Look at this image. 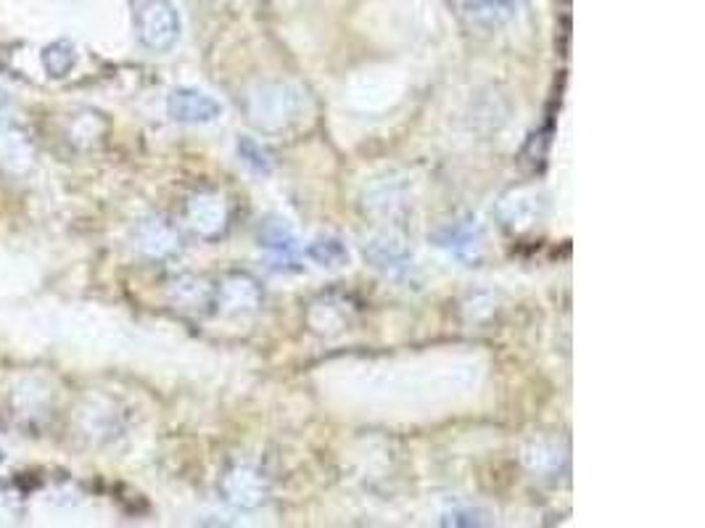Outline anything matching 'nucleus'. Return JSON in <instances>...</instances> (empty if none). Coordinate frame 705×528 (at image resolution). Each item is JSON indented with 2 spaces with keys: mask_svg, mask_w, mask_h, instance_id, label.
Segmentation results:
<instances>
[{
  "mask_svg": "<svg viewBox=\"0 0 705 528\" xmlns=\"http://www.w3.org/2000/svg\"><path fill=\"white\" fill-rule=\"evenodd\" d=\"M141 43L151 50H169L180 37V14L169 0H146L135 14Z\"/></svg>",
  "mask_w": 705,
  "mask_h": 528,
  "instance_id": "f257e3e1",
  "label": "nucleus"
},
{
  "mask_svg": "<svg viewBox=\"0 0 705 528\" xmlns=\"http://www.w3.org/2000/svg\"><path fill=\"white\" fill-rule=\"evenodd\" d=\"M167 111L175 122L210 124L223 115V106H219V100L201 91H193V87H178V91L169 93Z\"/></svg>",
  "mask_w": 705,
  "mask_h": 528,
  "instance_id": "f03ea898",
  "label": "nucleus"
},
{
  "mask_svg": "<svg viewBox=\"0 0 705 528\" xmlns=\"http://www.w3.org/2000/svg\"><path fill=\"white\" fill-rule=\"evenodd\" d=\"M256 106L251 109V119L256 124H267V128H278L286 119H296L301 109L299 93L291 87H264L260 96H254Z\"/></svg>",
  "mask_w": 705,
  "mask_h": 528,
  "instance_id": "7ed1b4c3",
  "label": "nucleus"
},
{
  "mask_svg": "<svg viewBox=\"0 0 705 528\" xmlns=\"http://www.w3.org/2000/svg\"><path fill=\"white\" fill-rule=\"evenodd\" d=\"M433 241H437L439 249L450 251L457 260L474 262L478 251H481V228H478L476 217H465L439 230Z\"/></svg>",
  "mask_w": 705,
  "mask_h": 528,
  "instance_id": "20e7f679",
  "label": "nucleus"
},
{
  "mask_svg": "<svg viewBox=\"0 0 705 528\" xmlns=\"http://www.w3.org/2000/svg\"><path fill=\"white\" fill-rule=\"evenodd\" d=\"M135 243L151 260H165V256H172L180 249V236L167 219L148 217L138 225Z\"/></svg>",
  "mask_w": 705,
  "mask_h": 528,
  "instance_id": "39448f33",
  "label": "nucleus"
},
{
  "mask_svg": "<svg viewBox=\"0 0 705 528\" xmlns=\"http://www.w3.org/2000/svg\"><path fill=\"white\" fill-rule=\"evenodd\" d=\"M223 494L238 507H256L267 500V483L254 468H236L225 476Z\"/></svg>",
  "mask_w": 705,
  "mask_h": 528,
  "instance_id": "423d86ee",
  "label": "nucleus"
},
{
  "mask_svg": "<svg viewBox=\"0 0 705 528\" xmlns=\"http://www.w3.org/2000/svg\"><path fill=\"white\" fill-rule=\"evenodd\" d=\"M459 11L474 27L497 29L518 14V0H459Z\"/></svg>",
  "mask_w": 705,
  "mask_h": 528,
  "instance_id": "0eeeda50",
  "label": "nucleus"
},
{
  "mask_svg": "<svg viewBox=\"0 0 705 528\" xmlns=\"http://www.w3.org/2000/svg\"><path fill=\"white\" fill-rule=\"evenodd\" d=\"M214 301H217L219 307H225L228 312H251L260 307L262 293L254 280L243 278V275H236V278L225 280L223 286H217V299Z\"/></svg>",
  "mask_w": 705,
  "mask_h": 528,
  "instance_id": "6e6552de",
  "label": "nucleus"
},
{
  "mask_svg": "<svg viewBox=\"0 0 705 528\" xmlns=\"http://www.w3.org/2000/svg\"><path fill=\"white\" fill-rule=\"evenodd\" d=\"M188 223L201 236H217L225 228V206L217 196H196L188 204Z\"/></svg>",
  "mask_w": 705,
  "mask_h": 528,
  "instance_id": "1a4fd4ad",
  "label": "nucleus"
},
{
  "mask_svg": "<svg viewBox=\"0 0 705 528\" xmlns=\"http://www.w3.org/2000/svg\"><path fill=\"white\" fill-rule=\"evenodd\" d=\"M169 297L182 310H204V307H212L214 299H217V288H212L210 283L193 278V275H186V278H178L169 288Z\"/></svg>",
  "mask_w": 705,
  "mask_h": 528,
  "instance_id": "9d476101",
  "label": "nucleus"
},
{
  "mask_svg": "<svg viewBox=\"0 0 705 528\" xmlns=\"http://www.w3.org/2000/svg\"><path fill=\"white\" fill-rule=\"evenodd\" d=\"M365 256L373 262V267L383 269V273L396 275L410 267V254L394 238H373L370 243H365Z\"/></svg>",
  "mask_w": 705,
  "mask_h": 528,
  "instance_id": "9b49d317",
  "label": "nucleus"
},
{
  "mask_svg": "<svg viewBox=\"0 0 705 528\" xmlns=\"http://www.w3.org/2000/svg\"><path fill=\"white\" fill-rule=\"evenodd\" d=\"M260 247L270 249L275 256H278V260L291 264L294 256H296V236H294L291 225L280 217L267 219V223H264L260 228Z\"/></svg>",
  "mask_w": 705,
  "mask_h": 528,
  "instance_id": "f8f14e48",
  "label": "nucleus"
},
{
  "mask_svg": "<svg viewBox=\"0 0 705 528\" xmlns=\"http://www.w3.org/2000/svg\"><path fill=\"white\" fill-rule=\"evenodd\" d=\"M50 407V394L40 381H24L14 392V412L19 418H40Z\"/></svg>",
  "mask_w": 705,
  "mask_h": 528,
  "instance_id": "ddd939ff",
  "label": "nucleus"
},
{
  "mask_svg": "<svg viewBox=\"0 0 705 528\" xmlns=\"http://www.w3.org/2000/svg\"><path fill=\"white\" fill-rule=\"evenodd\" d=\"M77 64V50L69 40H56L43 50V67L48 69L50 77H67Z\"/></svg>",
  "mask_w": 705,
  "mask_h": 528,
  "instance_id": "4468645a",
  "label": "nucleus"
},
{
  "mask_svg": "<svg viewBox=\"0 0 705 528\" xmlns=\"http://www.w3.org/2000/svg\"><path fill=\"white\" fill-rule=\"evenodd\" d=\"M307 256L312 262L323 264V267H342V264L349 262V251L338 238H318L307 249Z\"/></svg>",
  "mask_w": 705,
  "mask_h": 528,
  "instance_id": "2eb2a0df",
  "label": "nucleus"
},
{
  "mask_svg": "<svg viewBox=\"0 0 705 528\" xmlns=\"http://www.w3.org/2000/svg\"><path fill=\"white\" fill-rule=\"evenodd\" d=\"M238 156H241V161L251 172H273V156H270V151L264 148L262 143H256L254 137H238Z\"/></svg>",
  "mask_w": 705,
  "mask_h": 528,
  "instance_id": "dca6fc26",
  "label": "nucleus"
},
{
  "mask_svg": "<svg viewBox=\"0 0 705 528\" xmlns=\"http://www.w3.org/2000/svg\"><path fill=\"white\" fill-rule=\"evenodd\" d=\"M24 513L22 494L14 492V489H0V524H16Z\"/></svg>",
  "mask_w": 705,
  "mask_h": 528,
  "instance_id": "f3484780",
  "label": "nucleus"
},
{
  "mask_svg": "<svg viewBox=\"0 0 705 528\" xmlns=\"http://www.w3.org/2000/svg\"><path fill=\"white\" fill-rule=\"evenodd\" d=\"M0 156H3V161H11V159H27V143L22 141V135H9L3 141V148H0Z\"/></svg>",
  "mask_w": 705,
  "mask_h": 528,
  "instance_id": "a211bd4d",
  "label": "nucleus"
},
{
  "mask_svg": "<svg viewBox=\"0 0 705 528\" xmlns=\"http://www.w3.org/2000/svg\"><path fill=\"white\" fill-rule=\"evenodd\" d=\"M478 515H481V513H476V511H452V513H446L444 524H452V526H481V524H487V520H481Z\"/></svg>",
  "mask_w": 705,
  "mask_h": 528,
  "instance_id": "6ab92c4d",
  "label": "nucleus"
},
{
  "mask_svg": "<svg viewBox=\"0 0 705 528\" xmlns=\"http://www.w3.org/2000/svg\"><path fill=\"white\" fill-rule=\"evenodd\" d=\"M5 111H9V98H5V93L0 91V119H3Z\"/></svg>",
  "mask_w": 705,
  "mask_h": 528,
  "instance_id": "aec40b11",
  "label": "nucleus"
},
{
  "mask_svg": "<svg viewBox=\"0 0 705 528\" xmlns=\"http://www.w3.org/2000/svg\"><path fill=\"white\" fill-rule=\"evenodd\" d=\"M0 460H3V452H0Z\"/></svg>",
  "mask_w": 705,
  "mask_h": 528,
  "instance_id": "412c9836",
  "label": "nucleus"
}]
</instances>
